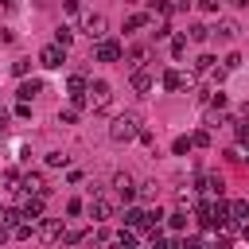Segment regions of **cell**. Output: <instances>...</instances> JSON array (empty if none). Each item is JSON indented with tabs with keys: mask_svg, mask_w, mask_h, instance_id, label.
Masks as SVG:
<instances>
[{
	"mask_svg": "<svg viewBox=\"0 0 249 249\" xmlns=\"http://www.w3.org/2000/svg\"><path fill=\"white\" fill-rule=\"evenodd\" d=\"M136 132H140V117H136V113H117L113 124H109V136H113L117 144H128Z\"/></svg>",
	"mask_w": 249,
	"mask_h": 249,
	"instance_id": "1",
	"label": "cell"
},
{
	"mask_svg": "<svg viewBox=\"0 0 249 249\" xmlns=\"http://www.w3.org/2000/svg\"><path fill=\"white\" fill-rule=\"evenodd\" d=\"M89 101H93V109H97V113H105V109L113 105V86L97 78V82L89 86Z\"/></svg>",
	"mask_w": 249,
	"mask_h": 249,
	"instance_id": "2",
	"label": "cell"
},
{
	"mask_svg": "<svg viewBox=\"0 0 249 249\" xmlns=\"http://www.w3.org/2000/svg\"><path fill=\"white\" fill-rule=\"evenodd\" d=\"M39 62H43L47 70H58V66L66 62V47H62V43H47V47L39 51Z\"/></svg>",
	"mask_w": 249,
	"mask_h": 249,
	"instance_id": "3",
	"label": "cell"
},
{
	"mask_svg": "<svg viewBox=\"0 0 249 249\" xmlns=\"http://www.w3.org/2000/svg\"><path fill=\"white\" fill-rule=\"evenodd\" d=\"M89 218L93 222H105V218H113V198L101 191V195H89Z\"/></svg>",
	"mask_w": 249,
	"mask_h": 249,
	"instance_id": "4",
	"label": "cell"
},
{
	"mask_svg": "<svg viewBox=\"0 0 249 249\" xmlns=\"http://www.w3.org/2000/svg\"><path fill=\"white\" fill-rule=\"evenodd\" d=\"M124 51H121V43L117 39H97V47H93V58L97 62H117Z\"/></svg>",
	"mask_w": 249,
	"mask_h": 249,
	"instance_id": "5",
	"label": "cell"
},
{
	"mask_svg": "<svg viewBox=\"0 0 249 249\" xmlns=\"http://www.w3.org/2000/svg\"><path fill=\"white\" fill-rule=\"evenodd\" d=\"M113 191H117L124 202L136 198V183H132V175H128V171H117V175H113Z\"/></svg>",
	"mask_w": 249,
	"mask_h": 249,
	"instance_id": "6",
	"label": "cell"
},
{
	"mask_svg": "<svg viewBox=\"0 0 249 249\" xmlns=\"http://www.w3.org/2000/svg\"><path fill=\"white\" fill-rule=\"evenodd\" d=\"M35 233H39V241H58L66 230H62V218H47V222H39Z\"/></svg>",
	"mask_w": 249,
	"mask_h": 249,
	"instance_id": "7",
	"label": "cell"
},
{
	"mask_svg": "<svg viewBox=\"0 0 249 249\" xmlns=\"http://www.w3.org/2000/svg\"><path fill=\"white\" fill-rule=\"evenodd\" d=\"M237 31H241V27H237V19H218V23L210 27V35H214V39H222V43H230Z\"/></svg>",
	"mask_w": 249,
	"mask_h": 249,
	"instance_id": "8",
	"label": "cell"
},
{
	"mask_svg": "<svg viewBox=\"0 0 249 249\" xmlns=\"http://www.w3.org/2000/svg\"><path fill=\"white\" fill-rule=\"evenodd\" d=\"M86 35L89 39H105V16L101 12H89L86 16Z\"/></svg>",
	"mask_w": 249,
	"mask_h": 249,
	"instance_id": "9",
	"label": "cell"
},
{
	"mask_svg": "<svg viewBox=\"0 0 249 249\" xmlns=\"http://www.w3.org/2000/svg\"><path fill=\"white\" fill-rule=\"evenodd\" d=\"M19 191H27V195H47V183H43V175H39V171H31V175H23V179H19Z\"/></svg>",
	"mask_w": 249,
	"mask_h": 249,
	"instance_id": "10",
	"label": "cell"
},
{
	"mask_svg": "<svg viewBox=\"0 0 249 249\" xmlns=\"http://www.w3.org/2000/svg\"><path fill=\"white\" fill-rule=\"evenodd\" d=\"M187 86H191L187 74H179V70H163V89H187Z\"/></svg>",
	"mask_w": 249,
	"mask_h": 249,
	"instance_id": "11",
	"label": "cell"
},
{
	"mask_svg": "<svg viewBox=\"0 0 249 249\" xmlns=\"http://www.w3.org/2000/svg\"><path fill=\"white\" fill-rule=\"evenodd\" d=\"M132 89H136V93H148V89H152V74L136 66V70H132Z\"/></svg>",
	"mask_w": 249,
	"mask_h": 249,
	"instance_id": "12",
	"label": "cell"
},
{
	"mask_svg": "<svg viewBox=\"0 0 249 249\" xmlns=\"http://www.w3.org/2000/svg\"><path fill=\"white\" fill-rule=\"evenodd\" d=\"M39 214H43V195H35V198L23 202V218L27 222H39Z\"/></svg>",
	"mask_w": 249,
	"mask_h": 249,
	"instance_id": "13",
	"label": "cell"
},
{
	"mask_svg": "<svg viewBox=\"0 0 249 249\" xmlns=\"http://www.w3.org/2000/svg\"><path fill=\"white\" fill-rule=\"evenodd\" d=\"M124 226H152V218H148V210H124Z\"/></svg>",
	"mask_w": 249,
	"mask_h": 249,
	"instance_id": "14",
	"label": "cell"
},
{
	"mask_svg": "<svg viewBox=\"0 0 249 249\" xmlns=\"http://www.w3.org/2000/svg\"><path fill=\"white\" fill-rule=\"evenodd\" d=\"M39 89H43V82H39V78H31V82H23V86H19V101H31V97H35Z\"/></svg>",
	"mask_w": 249,
	"mask_h": 249,
	"instance_id": "15",
	"label": "cell"
},
{
	"mask_svg": "<svg viewBox=\"0 0 249 249\" xmlns=\"http://www.w3.org/2000/svg\"><path fill=\"white\" fill-rule=\"evenodd\" d=\"M214 66H218V58H214V54H198V58H195V70H198V74H210Z\"/></svg>",
	"mask_w": 249,
	"mask_h": 249,
	"instance_id": "16",
	"label": "cell"
},
{
	"mask_svg": "<svg viewBox=\"0 0 249 249\" xmlns=\"http://www.w3.org/2000/svg\"><path fill=\"white\" fill-rule=\"evenodd\" d=\"M210 39V27L206 23H191V43H206Z\"/></svg>",
	"mask_w": 249,
	"mask_h": 249,
	"instance_id": "17",
	"label": "cell"
},
{
	"mask_svg": "<svg viewBox=\"0 0 249 249\" xmlns=\"http://www.w3.org/2000/svg\"><path fill=\"white\" fill-rule=\"evenodd\" d=\"M140 27H148V16H144V12H136V16H128V23H124V31H140Z\"/></svg>",
	"mask_w": 249,
	"mask_h": 249,
	"instance_id": "18",
	"label": "cell"
},
{
	"mask_svg": "<svg viewBox=\"0 0 249 249\" xmlns=\"http://www.w3.org/2000/svg\"><path fill=\"white\" fill-rule=\"evenodd\" d=\"M78 113H82L78 105H66V109H58V121H62V124H74V121H78Z\"/></svg>",
	"mask_w": 249,
	"mask_h": 249,
	"instance_id": "19",
	"label": "cell"
},
{
	"mask_svg": "<svg viewBox=\"0 0 249 249\" xmlns=\"http://www.w3.org/2000/svg\"><path fill=\"white\" fill-rule=\"evenodd\" d=\"M54 43H62V47H70V43H74V31H70V27L62 23V27L54 31Z\"/></svg>",
	"mask_w": 249,
	"mask_h": 249,
	"instance_id": "20",
	"label": "cell"
},
{
	"mask_svg": "<svg viewBox=\"0 0 249 249\" xmlns=\"http://www.w3.org/2000/svg\"><path fill=\"white\" fill-rule=\"evenodd\" d=\"M171 54H175V58L187 54V35H175V39H171Z\"/></svg>",
	"mask_w": 249,
	"mask_h": 249,
	"instance_id": "21",
	"label": "cell"
},
{
	"mask_svg": "<svg viewBox=\"0 0 249 249\" xmlns=\"http://www.w3.org/2000/svg\"><path fill=\"white\" fill-rule=\"evenodd\" d=\"M27 70H31V58H16V62H12V74H19V78H23Z\"/></svg>",
	"mask_w": 249,
	"mask_h": 249,
	"instance_id": "22",
	"label": "cell"
},
{
	"mask_svg": "<svg viewBox=\"0 0 249 249\" xmlns=\"http://www.w3.org/2000/svg\"><path fill=\"white\" fill-rule=\"evenodd\" d=\"M167 226H171V230H183V226H187V214H183V210H175V214L167 218Z\"/></svg>",
	"mask_w": 249,
	"mask_h": 249,
	"instance_id": "23",
	"label": "cell"
},
{
	"mask_svg": "<svg viewBox=\"0 0 249 249\" xmlns=\"http://www.w3.org/2000/svg\"><path fill=\"white\" fill-rule=\"evenodd\" d=\"M47 163H51V167H66V156H62V152H47Z\"/></svg>",
	"mask_w": 249,
	"mask_h": 249,
	"instance_id": "24",
	"label": "cell"
},
{
	"mask_svg": "<svg viewBox=\"0 0 249 249\" xmlns=\"http://www.w3.org/2000/svg\"><path fill=\"white\" fill-rule=\"evenodd\" d=\"M128 58H132V70H136V66L144 62V47H132V51H128Z\"/></svg>",
	"mask_w": 249,
	"mask_h": 249,
	"instance_id": "25",
	"label": "cell"
},
{
	"mask_svg": "<svg viewBox=\"0 0 249 249\" xmlns=\"http://www.w3.org/2000/svg\"><path fill=\"white\" fill-rule=\"evenodd\" d=\"M140 195H144V198H156V195H160V187H156V179H152V183H144V187H140Z\"/></svg>",
	"mask_w": 249,
	"mask_h": 249,
	"instance_id": "26",
	"label": "cell"
},
{
	"mask_svg": "<svg viewBox=\"0 0 249 249\" xmlns=\"http://www.w3.org/2000/svg\"><path fill=\"white\" fill-rule=\"evenodd\" d=\"M4 222H8V226H16V222H23V210H4Z\"/></svg>",
	"mask_w": 249,
	"mask_h": 249,
	"instance_id": "27",
	"label": "cell"
},
{
	"mask_svg": "<svg viewBox=\"0 0 249 249\" xmlns=\"http://www.w3.org/2000/svg\"><path fill=\"white\" fill-rule=\"evenodd\" d=\"M191 144H198V148H206V144H210V132H195V136H191Z\"/></svg>",
	"mask_w": 249,
	"mask_h": 249,
	"instance_id": "28",
	"label": "cell"
},
{
	"mask_svg": "<svg viewBox=\"0 0 249 249\" xmlns=\"http://www.w3.org/2000/svg\"><path fill=\"white\" fill-rule=\"evenodd\" d=\"M66 214H70V218H78V214H82V202H78V198H70V202H66Z\"/></svg>",
	"mask_w": 249,
	"mask_h": 249,
	"instance_id": "29",
	"label": "cell"
},
{
	"mask_svg": "<svg viewBox=\"0 0 249 249\" xmlns=\"http://www.w3.org/2000/svg\"><path fill=\"white\" fill-rule=\"evenodd\" d=\"M117 241H121V245H132V241H136V233H132V230H121V233H117Z\"/></svg>",
	"mask_w": 249,
	"mask_h": 249,
	"instance_id": "30",
	"label": "cell"
},
{
	"mask_svg": "<svg viewBox=\"0 0 249 249\" xmlns=\"http://www.w3.org/2000/svg\"><path fill=\"white\" fill-rule=\"evenodd\" d=\"M237 140H245V144H249V117L237 124Z\"/></svg>",
	"mask_w": 249,
	"mask_h": 249,
	"instance_id": "31",
	"label": "cell"
},
{
	"mask_svg": "<svg viewBox=\"0 0 249 249\" xmlns=\"http://www.w3.org/2000/svg\"><path fill=\"white\" fill-rule=\"evenodd\" d=\"M152 12H156V16H171V4H160V0H156V4H152Z\"/></svg>",
	"mask_w": 249,
	"mask_h": 249,
	"instance_id": "32",
	"label": "cell"
},
{
	"mask_svg": "<svg viewBox=\"0 0 249 249\" xmlns=\"http://www.w3.org/2000/svg\"><path fill=\"white\" fill-rule=\"evenodd\" d=\"M167 35H171V27H167V23H160V27L152 31V39H167Z\"/></svg>",
	"mask_w": 249,
	"mask_h": 249,
	"instance_id": "33",
	"label": "cell"
},
{
	"mask_svg": "<svg viewBox=\"0 0 249 249\" xmlns=\"http://www.w3.org/2000/svg\"><path fill=\"white\" fill-rule=\"evenodd\" d=\"M241 66V54H226V70H237Z\"/></svg>",
	"mask_w": 249,
	"mask_h": 249,
	"instance_id": "34",
	"label": "cell"
},
{
	"mask_svg": "<svg viewBox=\"0 0 249 249\" xmlns=\"http://www.w3.org/2000/svg\"><path fill=\"white\" fill-rule=\"evenodd\" d=\"M16 117H31V101H19L16 105Z\"/></svg>",
	"mask_w": 249,
	"mask_h": 249,
	"instance_id": "35",
	"label": "cell"
},
{
	"mask_svg": "<svg viewBox=\"0 0 249 249\" xmlns=\"http://www.w3.org/2000/svg\"><path fill=\"white\" fill-rule=\"evenodd\" d=\"M62 237H66V241H70V245H74V241H82V237H86V233H82V230H66V233H62Z\"/></svg>",
	"mask_w": 249,
	"mask_h": 249,
	"instance_id": "36",
	"label": "cell"
},
{
	"mask_svg": "<svg viewBox=\"0 0 249 249\" xmlns=\"http://www.w3.org/2000/svg\"><path fill=\"white\" fill-rule=\"evenodd\" d=\"M198 8L202 12H218V0H198Z\"/></svg>",
	"mask_w": 249,
	"mask_h": 249,
	"instance_id": "37",
	"label": "cell"
},
{
	"mask_svg": "<svg viewBox=\"0 0 249 249\" xmlns=\"http://www.w3.org/2000/svg\"><path fill=\"white\" fill-rule=\"evenodd\" d=\"M8 237H12V226H8V222H0V245H4Z\"/></svg>",
	"mask_w": 249,
	"mask_h": 249,
	"instance_id": "38",
	"label": "cell"
},
{
	"mask_svg": "<svg viewBox=\"0 0 249 249\" xmlns=\"http://www.w3.org/2000/svg\"><path fill=\"white\" fill-rule=\"evenodd\" d=\"M0 132H8V109H0Z\"/></svg>",
	"mask_w": 249,
	"mask_h": 249,
	"instance_id": "39",
	"label": "cell"
},
{
	"mask_svg": "<svg viewBox=\"0 0 249 249\" xmlns=\"http://www.w3.org/2000/svg\"><path fill=\"white\" fill-rule=\"evenodd\" d=\"M230 4H233V8H249V0H230Z\"/></svg>",
	"mask_w": 249,
	"mask_h": 249,
	"instance_id": "40",
	"label": "cell"
},
{
	"mask_svg": "<svg viewBox=\"0 0 249 249\" xmlns=\"http://www.w3.org/2000/svg\"><path fill=\"white\" fill-rule=\"evenodd\" d=\"M241 237H245V241H249V226H245V230H241Z\"/></svg>",
	"mask_w": 249,
	"mask_h": 249,
	"instance_id": "41",
	"label": "cell"
},
{
	"mask_svg": "<svg viewBox=\"0 0 249 249\" xmlns=\"http://www.w3.org/2000/svg\"><path fill=\"white\" fill-rule=\"evenodd\" d=\"M245 222H249V202H245Z\"/></svg>",
	"mask_w": 249,
	"mask_h": 249,
	"instance_id": "42",
	"label": "cell"
},
{
	"mask_svg": "<svg viewBox=\"0 0 249 249\" xmlns=\"http://www.w3.org/2000/svg\"><path fill=\"white\" fill-rule=\"evenodd\" d=\"M175 4H187V0H175Z\"/></svg>",
	"mask_w": 249,
	"mask_h": 249,
	"instance_id": "43",
	"label": "cell"
},
{
	"mask_svg": "<svg viewBox=\"0 0 249 249\" xmlns=\"http://www.w3.org/2000/svg\"><path fill=\"white\" fill-rule=\"evenodd\" d=\"M0 218H4V210H0Z\"/></svg>",
	"mask_w": 249,
	"mask_h": 249,
	"instance_id": "44",
	"label": "cell"
}]
</instances>
